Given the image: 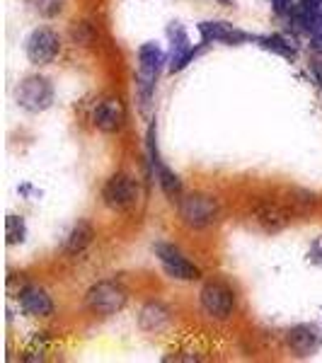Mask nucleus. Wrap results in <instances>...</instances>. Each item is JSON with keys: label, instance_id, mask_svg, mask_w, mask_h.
Returning a JSON list of instances; mask_svg holds the SVG:
<instances>
[{"label": "nucleus", "instance_id": "obj_1", "mask_svg": "<svg viewBox=\"0 0 322 363\" xmlns=\"http://www.w3.org/2000/svg\"><path fill=\"white\" fill-rule=\"evenodd\" d=\"M138 70H136V97L140 114H148L150 102L155 95V85L160 78V70L167 63V54L157 42H145L138 46Z\"/></svg>", "mask_w": 322, "mask_h": 363}, {"label": "nucleus", "instance_id": "obj_2", "mask_svg": "<svg viewBox=\"0 0 322 363\" xmlns=\"http://www.w3.org/2000/svg\"><path fill=\"white\" fill-rule=\"evenodd\" d=\"M179 218L191 230H204V228L213 225L218 220V201L209 194H184L177 201Z\"/></svg>", "mask_w": 322, "mask_h": 363}, {"label": "nucleus", "instance_id": "obj_3", "mask_svg": "<svg viewBox=\"0 0 322 363\" xmlns=\"http://www.w3.org/2000/svg\"><path fill=\"white\" fill-rule=\"evenodd\" d=\"M167 37H170V51H167V70L170 73H179L189 66L191 61H196L199 56L206 51L209 44H199L194 46L187 34V29L179 25V22H172L167 29Z\"/></svg>", "mask_w": 322, "mask_h": 363}, {"label": "nucleus", "instance_id": "obj_4", "mask_svg": "<svg viewBox=\"0 0 322 363\" xmlns=\"http://www.w3.org/2000/svg\"><path fill=\"white\" fill-rule=\"evenodd\" d=\"M15 99L25 112L39 114L54 104V85L44 78V75H29L20 83L15 92Z\"/></svg>", "mask_w": 322, "mask_h": 363}, {"label": "nucleus", "instance_id": "obj_5", "mask_svg": "<svg viewBox=\"0 0 322 363\" xmlns=\"http://www.w3.org/2000/svg\"><path fill=\"white\" fill-rule=\"evenodd\" d=\"M140 189H138V182L131 177V174H112L107 179L102 189V199L112 211H131L138 203Z\"/></svg>", "mask_w": 322, "mask_h": 363}, {"label": "nucleus", "instance_id": "obj_6", "mask_svg": "<svg viewBox=\"0 0 322 363\" xmlns=\"http://www.w3.org/2000/svg\"><path fill=\"white\" fill-rule=\"evenodd\" d=\"M153 252L160 262L162 272L167 274L170 279H177V281H196L201 279V269L196 264H191L189 259L174 247L172 242H155Z\"/></svg>", "mask_w": 322, "mask_h": 363}, {"label": "nucleus", "instance_id": "obj_7", "mask_svg": "<svg viewBox=\"0 0 322 363\" xmlns=\"http://www.w3.org/2000/svg\"><path fill=\"white\" fill-rule=\"evenodd\" d=\"M126 301H128L126 291L121 289L119 284H114V281H99V284L92 286L85 296L87 308H90L95 315L119 313V310H124Z\"/></svg>", "mask_w": 322, "mask_h": 363}, {"label": "nucleus", "instance_id": "obj_8", "mask_svg": "<svg viewBox=\"0 0 322 363\" xmlns=\"http://www.w3.org/2000/svg\"><path fill=\"white\" fill-rule=\"evenodd\" d=\"M61 51V39L51 27H37L25 42V56L32 66H49Z\"/></svg>", "mask_w": 322, "mask_h": 363}, {"label": "nucleus", "instance_id": "obj_9", "mask_svg": "<svg viewBox=\"0 0 322 363\" xmlns=\"http://www.w3.org/2000/svg\"><path fill=\"white\" fill-rule=\"evenodd\" d=\"M199 303H201V310L209 318L228 320L235 310V294L221 281H209L199 294Z\"/></svg>", "mask_w": 322, "mask_h": 363}, {"label": "nucleus", "instance_id": "obj_10", "mask_svg": "<svg viewBox=\"0 0 322 363\" xmlns=\"http://www.w3.org/2000/svg\"><path fill=\"white\" fill-rule=\"evenodd\" d=\"M196 32H199V37H201L204 44L238 46V44L255 42V39H257V37H252V34L243 32V29H238L235 25H231V22H223V20H204V22H199Z\"/></svg>", "mask_w": 322, "mask_h": 363}, {"label": "nucleus", "instance_id": "obj_11", "mask_svg": "<svg viewBox=\"0 0 322 363\" xmlns=\"http://www.w3.org/2000/svg\"><path fill=\"white\" fill-rule=\"evenodd\" d=\"M286 342H289L291 351L296 356H313L318 354L322 347V327H318L315 322H303V325H296L286 332Z\"/></svg>", "mask_w": 322, "mask_h": 363}, {"label": "nucleus", "instance_id": "obj_12", "mask_svg": "<svg viewBox=\"0 0 322 363\" xmlns=\"http://www.w3.org/2000/svg\"><path fill=\"white\" fill-rule=\"evenodd\" d=\"M250 216L255 218V223L265 233H279L291 223V213L277 201H267L260 199L250 206Z\"/></svg>", "mask_w": 322, "mask_h": 363}, {"label": "nucleus", "instance_id": "obj_13", "mask_svg": "<svg viewBox=\"0 0 322 363\" xmlns=\"http://www.w3.org/2000/svg\"><path fill=\"white\" fill-rule=\"evenodd\" d=\"M126 121V109L119 97H107L92 112V124L104 133H116Z\"/></svg>", "mask_w": 322, "mask_h": 363}, {"label": "nucleus", "instance_id": "obj_14", "mask_svg": "<svg viewBox=\"0 0 322 363\" xmlns=\"http://www.w3.org/2000/svg\"><path fill=\"white\" fill-rule=\"evenodd\" d=\"M17 301H20V310L27 318H49V315H54V301L42 286H25L17 294Z\"/></svg>", "mask_w": 322, "mask_h": 363}, {"label": "nucleus", "instance_id": "obj_15", "mask_svg": "<svg viewBox=\"0 0 322 363\" xmlns=\"http://www.w3.org/2000/svg\"><path fill=\"white\" fill-rule=\"evenodd\" d=\"M170 325V310L162 306L160 301H148L138 313V327L143 332H150V335H157Z\"/></svg>", "mask_w": 322, "mask_h": 363}, {"label": "nucleus", "instance_id": "obj_16", "mask_svg": "<svg viewBox=\"0 0 322 363\" xmlns=\"http://www.w3.org/2000/svg\"><path fill=\"white\" fill-rule=\"evenodd\" d=\"M150 172H153V177L157 179V184H160L162 194H165L170 201H179V199H182V179H179L165 162L160 160Z\"/></svg>", "mask_w": 322, "mask_h": 363}, {"label": "nucleus", "instance_id": "obj_17", "mask_svg": "<svg viewBox=\"0 0 322 363\" xmlns=\"http://www.w3.org/2000/svg\"><path fill=\"white\" fill-rule=\"evenodd\" d=\"M92 238H95V230H92V225L87 223V220H78V223L73 225V230L68 233L66 238V255H83V252L90 247Z\"/></svg>", "mask_w": 322, "mask_h": 363}, {"label": "nucleus", "instance_id": "obj_18", "mask_svg": "<svg viewBox=\"0 0 322 363\" xmlns=\"http://www.w3.org/2000/svg\"><path fill=\"white\" fill-rule=\"evenodd\" d=\"M255 42L260 44L262 49H267V51H272V54H279V56L289 58V61H294V58L298 56L296 46L291 44L286 37H281V34H267V37H257Z\"/></svg>", "mask_w": 322, "mask_h": 363}, {"label": "nucleus", "instance_id": "obj_19", "mask_svg": "<svg viewBox=\"0 0 322 363\" xmlns=\"http://www.w3.org/2000/svg\"><path fill=\"white\" fill-rule=\"evenodd\" d=\"M27 223L22 216H15L10 213L8 218H5V240H8V245H22L27 240Z\"/></svg>", "mask_w": 322, "mask_h": 363}, {"label": "nucleus", "instance_id": "obj_20", "mask_svg": "<svg viewBox=\"0 0 322 363\" xmlns=\"http://www.w3.org/2000/svg\"><path fill=\"white\" fill-rule=\"evenodd\" d=\"M27 3H32L46 17H54L63 10V0H27Z\"/></svg>", "mask_w": 322, "mask_h": 363}, {"label": "nucleus", "instance_id": "obj_21", "mask_svg": "<svg viewBox=\"0 0 322 363\" xmlns=\"http://www.w3.org/2000/svg\"><path fill=\"white\" fill-rule=\"evenodd\" d=\"M308 262L313 267H322V235H318L310 242V250H308Z\"/></svg>", "mask_w": 322, "mask_h": 363}, {"label": "nucleus", "instance_id": "obj_22", "mask_svg": "<svg viewBox=\"0 0 322 363\" xmlns=\"http://www.w3.org/2000/svg\"><path fill=\"white\" fill-rule=\"evenodd\" d=\"M73 39L78 44H90L92 42V29H90V25H85V22L75 25L73 27Z\"/></svg>", "mask_w": 322, "mask_h": 363}, {"label": "nucleus", "instance_id": "obj_23", "mask_svg": "<svg viewBox=\"0 0 322 363\" xmlns=\"http://www.w3.org/2000/svg\"><path fill=\"white\" fill-rule=\"evenodd\" d=\"M272 8L277 15H291L294 13V0H272Z\"/></svg>", "mask_w": 322, "mask_h": 363}, {"label": "nucleus", "instance_id": "obj_24", "mask_svg": "<svg viewBox=\"0 0 322 363\" xmlns=\"http://www.w3.org/2000/svg\"><path fill=\"white\" fill-rule=\"evenodd\" d=\"M313 70H315V78H318V83L322 87V63H318V66H315Z\"/></svg>", "mask_w": 322, "mask_h": 363}]
</instances>
